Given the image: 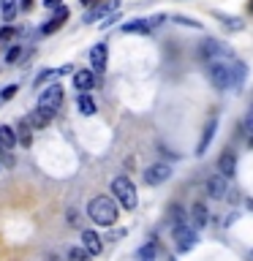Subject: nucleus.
<instances>
[{"mask_svg": "<svg viewBox=\"0 0 253 261\" xmlns=\"http://www.w3.org/2000/svg\"><path fill=\"white\" fill-rule=\"evenodd\" d=\"M65 19H68V8H65V6H57V8H55V16L44 24V28H41V33H44V36H49V33H57V30L63 28Z\"/></svg>", "mask_w": 253, "mask_h": 261, "instance_id": "nucleus-14", "label": "nucleus"}, {"mask_svg": "<svg viewBox=\"0 0 253 261\" xmlns=\"http://www.w3.org/2000/svg\"><path fill=\"white\" fill-rule=\"evenodd\" d=\"M19 3V11H33V0H16Z\"/></svg>", "mask_w": 253, "mask_h": 261, "instance_id": "nucleus-35", "label": "nucleus"}, {"mask_svg": "<svg viewBox=\"0 0 253 261\" xmlns=\"http://www.w3.org/2000/svg\"><path fill=\"white\" fill-rule=\"evenodd\" d=\"M250 8H253V3H250Z\"/></svg>", "mask_w": 253, "mask_h": 261, "instance_id": "nucleus-38", "label": "nucleus"}, {"mask_svg": "<svg viewBox=\"0 0 253 261\" xmlns=\"http://www.w3.org/2000/svg\"><path fill=\"white\" fill-rule=\"evenodd\" d=\"M215 130H218V114H212V117L207 120V125H204L201 130V139H199V147H196V155H204L207 152V147L212 142V136H215Z\"/></svg>", "mask_w": 253, "mask_h": 261, "instance_id": "nucleus-10", "label": "nucleus"}, {"mask_svg": "<svg viewBox=\"0 0 253 261\" xmlns=\"http://www.w3.org/2000/svg\"><path fill=\"white\" fill-rule=\"evenodd\" d=\"M16 36V30L11 24H6V28H0V44H11V38Z\"/></svg>", "mask_w": 253, "mask_h": 261, "instance_id": "nucleus-31", "label": "nucleus"}, {"mask_svg": "<svg viewBox=\"0 0 253 261\" xmlns=\"http://www.w3.org/2000/svg\"><path fill=\"white\" fill-rule=\"evenodd\" d=\"M218 174L226 177V179H232V177L237 174V155H234L232 150H226V152L218 158Z\"/></svg>", "mask_w": 253, "mask_h": 261, "instance_id": "nucleus-11", "label": "nucleus"}, {"mask_svg": "<svg viewBox=\"0 0 253 261\" xmlns=\"http://www.w3.org/2000/svg\"><path fill=\"white\" fill-rule=\"evenodd\" d=\"M16 130V144L24 147V150H30V144H33V130L28 125V120H19V125L14 128Z\"/></svg>", "mask_w": 253, "mask_h": 261, "instance_id": "nucleus-20", "label": "nucleus"}, {"mask_svg": "<svg viewBox=\"0 0 253 261\" xmlns=\"http://www.w3.org/2000/svg\"><path fill=\"white\" fill-rule=\"evenodd\" d=\"M55 114H57L55 109H36L28 117V125L30 128H44V125H49V122L55 120Z\"/></svg>", "mask_w": 253, "mask_h": 261, "instance_id": "nucleus-18", "label": "nucleus"}, {"mask_svg": "<svg viewBox=\"0 0 253 261\" xmlns=\"http://www.w3.org/2000/svg\"><path fill=\"white\" fill-rule=\"evenodd\" d=\"M68 71H71V65H60V68H46V71H41L38 76H36V87H41L44 82H55V79H60V76H65Z\"/></svg>", "mask_w": 253, "mask_h": 261, "instance_id": "nucleus-19", "label": "nucleus"}, {"mask_svg": "<svg viewBox=\"0 0 253 261\" xmlns=\"http://www.w3.org/2000/svg\"><path fill=\"white\" fill-rule=\"evenodd\" d=\"M171 22L183 24V28H193V30H201V22H196V19H191V16H171Z\"/></svg>", "mask_w": 253, "mask_h": 261, "instance_id": "nucleus-27", "label": "nucleus"}, {"mask_svg": "<svg viewBox=\"0 0 253 261\" xmlns=\"http://www.w3.org/2000/svg\"><path fill=\"white\" fill-rule=\"evenodd\" d=\"M171 177V166L169 163H153V166L144 169V182L147 185H161Z\"/></svg>", "mask_w": 253, "mask_h": 261, "instance_id": "nucleus-8", "label": "nucleus"}, {"mask_svg": "<svg viewBox=\"0 0 253 261\" xmlns=\"http://www.w3.org/2000/svg\"><path fill=\"white\" fill-rule=\"evenodd\" d=\"M169 220L171 223H185V212H183V207H180V204H171V210H169Z\"/></svg>", "mask_w": 253, "mask_h": 261, "instance_id": "nucleus-26", "label": "nucleus"}, {"mask_svg": "<svg viewBox=\"0 0 253 261\" xmlns=\"http://www.w3.org/2000/svg\"><path fill=\"white\" fill-rule=\"evenodd\" d=\"M201 57L207 63H215V60H229V57H234V52H232V46H226L223 41H218V38H207L201 44Z\"/></svg>", "mask_w": 253, "mask_h": 261, "instance_id": "nucleus-3", "label": "nucleus"}, {"mask_svg": "<svg viewBox=\"0 0 253 261\" xmlns=\"http://www.w3.org/2000/svg\"><path fill=\"white\" fill-rule=\"evenodd\" d=\"M19 55H22V46H19V44H14V46L6 52V63H8V65L16 63V60H19Z\"/></svg>", "mask_w": 253, "mask_h": 261, "instance_id": "nucleus-32", "label": "nucleus"}, {"mask_svg": "<svg viewBox=\"0 0 253 261\" xmlns=\"http://www.w3.org/2000/svg\"><path fill=\"white\" fill-rule=\"evenodd\" d=\"M245 79H248V65L234 57L232 65H229V90H240L245 85Z\"/></svg>", "mask_w": 253, "mask_h": 261, "instance_id": "nucleus-9", "label": "nucleus"}, {"mask_svg": "<svg viewBox=\"0 0 253 261\" xmlns=\"http://www.w3.org/2000/svg\"><path fill=\"white\" fill-rule=\"evenodd\" d=\"M82 6H95V0H82Z\"/></svg>", "mask_w": 253, "mask_h": 261, "instance_id": "nucleus-37", "label": "nucleus"}, {"mask_svg": "<svg viewBox=\"0 0 253 261\" xmlns=\"http://www.w3.org/2000/svg\"><path fill=\"white\" fill-rule=\"evenodd\" d=\"M16 14H19V3L16 0H0V16H3L6 24H11L16 19Z\"/></svg>", "mask_w": 253, "mask_h": 261, "instance_id": "nucleus-22", "label": "nucleus"}, {"mask_svg": "<svg viewBox=\"0 0 253 261\" xmlns=\"http://www.w3.org/2000/svg\"><path fill=\"white\" fill-rule=\"evenodd\" d=\"M207 193L212 196V199H226V193H229V179L220 177V174H212V177L207 179Z\"/></svg>", "mask_w": 253, "mask_h": 261, "instance_id": "nucleus-13", "label": "nucleus"}, {"mask_svg": "<svg viewBox=\"0 0 253 261\" xmlns=\"http://www.w3.org/2000/svg\"><path fill=\"white\" fill-rule=\"evenodd\" d=\"M161 22H166V14H155L150 19H134V22H125L122 24V33H150L155 30Z\"/></svg>", "mask_w": 253, "mask_h": 261, "instance_id": "nucleus-7", "label": "nucleus"}, {"mask_svg": "<svg viewBox=\"0 0 253 261\" xmlns=\"http://www.w3.org/2000/svg\"><path fill=\"white\" fill-rule=\"evenodd\" d=\"M117 22H120V11L114 8V11H109V14L104 16V22H101V30H109L112 24H117Z\"/></svg>", "mask_w": 253, "mask_h": 261, "instance_id": "nucleus-29", "label": "nucleus"}, {"mask_svg": "<svg viewBox=\"0 0 253 261\" xmlns=\"http://www.w3.org/2000/svg\"><path fill=\"white\" fill-rule=\"evenodd\" d=\"M245 134H250V136H253V106H250L248 117H245Z\"/></svg>", "mask_w": 253, "mask_h": 261, "instance_id": "nucleus-34", "label": "nucleus"}, {"mask_svg": "<svg viewBox=\"0 0 253 261\" xmlns=\"http://www.w3.org/2000/svg\"><path fill=\"white\" fill-rule=\"evenodd\" d=\"M82 248H85L90 256H98V253L104 250V242L93 228H85V231H82Z\"/></svg>", "mask_w": 253, "mask_h": 261, "instance_id": "nucleus-12", "label": "nucleus"}, {"mask_svg": "<svg viewBox=\"0 0 253 261\" xmlns=\"http://www.w3.org/2000/svg\"><path fill=\"white\" fill-rule=\"evenodd\" d=\"M16 95V85H8L6 90H0V101H11Z\"/></svg>", "mask_w": 253, "mask_h": 261, "instance_id": "nucleus-33", "label": "nucleus"}, {"mask_svg": "<svg viewBox=\"0 0 253 261\" xmlns=\"http://www.w3.org/2000/svg\"><path fill=\"white\" fill-rule=\"evenodd\" d=\"M73 87H77L79 93H90V90L95 87V73L93 71H77L73 73Z\"/></svg>", "mask_w": 253, "mask_h": 261, "instance_id": "nucleus-17", "label": "nucleus"}, {"mask_svg": "<svg viewBox=\"0 0 253 261\" xmlns=\"http://www.w3.org/2000/svg\"><path fill=\"white\" fill-rule=\"evenodd\" d=\"M44 6L52 11V8H57V6H63V0H44Z\"/></svg>", "mask_w": 253, "mask_h": 261, "instance_id": "nucleus-36", "label": "nucleus"}, {"mask_svg": "<svg viewBox=\"0 0 253 261\" xmlns=\"http://www.w3.org/2000/svg\"><path fill=\"white\" fill-rule=\"evenodd\" d=\"M158 256V248H155V242H147L142 250H139V261H155Z\"/></svg>", "mask_w": 253, "mask_h": 261, "instance_id": "nucleus-25", "label": "nucleus"}, {"mask_svg": "<svg viewBox=\"0 0 253 261\" xmlns=\"http://www.w3.org/2000/svg\"><path fill=\"white\" fill-rule=\"evenodd\" d=\"M77 109L85 114V117H90V114H95V98L90 95V93H82L77 98Z\"/></svg>", "mask_w": 253, "mask_h": 261, "instance_id": "nucleus-24", "label": "nucleus"}, {"mask_svg": "<svg viewBox=\"0 0 253 261\" xmlns=\"http://www.w3.org/2000/svg\"><path fill=\"white\" fill-rule=\"evenodd\" d=\"M114 8H117V3H98V6H90V11L82 16V22H98V19H104L106 14L109 11H114Z\"/></svg>", "mask_w": 253, "mask_h": 261, "instance_id": "nucleus-16", "label": "nucleus"}, {"mask_svg": "<svg viewBox=\"0 0 253 261\" xmlns=\"http://www.w3.org/2000/svg\"><path fill=\"white\" fill-rule=\"evenodd\" d=\"M112 193L117 196V204L125 210H136V188L128 177H114L112 179Z\"/></svg>", "mask_w": 253, "mask_h": 261, "instance_id": "nucleus-2", "label": "nucleus"}, {"mask_svg": "<svg viewBox=\"0 0 253 261\" xmlns=\"http://www.w3.org/2000/svg\"><path fill=\"white\" fill-rule=\"evenodd\" d=\"M171 237H174V245H177V250H180V253L193 250V248H196V242H199V237H196L193 226H188V223H177L174 228H171Z\"/></svg>", "mask_w": 253, "mask_h": 261, "instance_id": "nucleus-4", "label": "nucleus"}, {"mask_svg": "<svg viewBox=\"0 0 253 261\" xmlns=\"http://www.w3.org/2000/svg\"><path fill=\"white\" fill-rule=\"evenodd\" d=\"M234 57L229 60H215V63H207V71H210V79L215 90H229V65H232Z\"/></svg>", "mask_w": 253, "mask_h": 261, "instance_id": "nucleus-5", "label": "nucleus"}, {"mask_svg": "<svg viewBox=\"0 0 253 261\" xmlns=\"http://www.w3.org/2000/svg\"><path fill=\"white\" fill-rule=\"evenodd\" d=\"M191 220H193L196 228H204V226L210 223V212H207V207H204L201 201H196L193 207H191Z\"/></svg>", "mask_w": 253, "mask_h": 261, "instance_id": "nucleus-21", "label": "nucleus"}, {"mask_svg": "<svg viewBox=\"0 0 253 261\" xmlns=\"http://www.w3.org/2000/svg\"><path fill=\"white\" fill-rule=\"evenodd\" d=\"M60 103H63V87L57 85V82H52L44 93L38 95V109H60Z\"/></svg>", "mask_w": 253, "mask_h": 261, "instance_id": "nucleus-6", "label": "nucleus"}, {"mask_svg": "<svg viewBox=\"0 0 253 261\" xmlns=\"http://www.w3.org/2000/svg\"><path fill=\"white\" fill-rule=\"evenodd\" d=\"M106 60H109V49H106V44H95L93 49H90V63H93V68L98 73L106 71Z\"/></svg>", "mask_w": 253, "mask_h": 261, "instance_id": "nucleus-15", "label": "nucleus"}, {"mask_svg": "<svg viewBox=\"0 0 253 261\" xmlns=\"http://www.w3.org/2000/svg\"><path fill=\"white\" fill-rule=\"evenodd\" d=\"M87 215L98 226H112L114 220H117V204H114L112 196H95V199L87 204Z\"/></svg>", "mask_w": 253, "mask_h": 261, "instance_id": "nucleus-1", "label": "nucleus"}, {"mask_svg": "<svg viewBox=\"0 0 253 261\" xmlns=\"http://www.w3.org/2000/svg\"><path fill=\"white\" fill-rule=\"evenodd\" d=\"M0 103H3V101H0Z\"/></svg>", "mask_w": 253, "mask_h": 261, "instance_id": "nucleus-39", "label": "nucleus"}, {"mask_svg": "<svg viewBox=\"0 0 253 261\" xmlns=\"http://www.w3.org/2000/svg\"><path fill=\"white\" fill-rule=\"evenodd\" d=\"M0 147L8 150V152L16 147V130L11 125H0Z\"/></svg>", "mask_w": 253, "mask_h": 261, "instance_id": "nucleus-23", "label": "nucleus"}, {"mask_svg": "<svg viewBox=\"0 0 253 261\" xmlns=\"http://www.w3.org/2000/svg\"><path fill=\"white\" fill-rule=\"evenodd\" d=\"M218 19H223V24L229 30H242V19H237V16H226V14H218Z\"/></svg>", "mask_w": 253, "mask_h": 261, "instance_id": "nucleus-28", "label": "nucleus"}, {"mask_svg": "<svg viewBox=\"0 0 253 261\" xmlns=\"http://www.w3.org/2000/svg\"><path fill=\"white\" fill-rule=\"evenodd\" d=\"M68 258L71 261H90L93 256H90V253L85 250V248H71V253H68Z\"/></svg>", "mask_w": 253, "mask_h": 261, "instance_id": "nucleus-30", "label": "nucleus"}]
</instances>
